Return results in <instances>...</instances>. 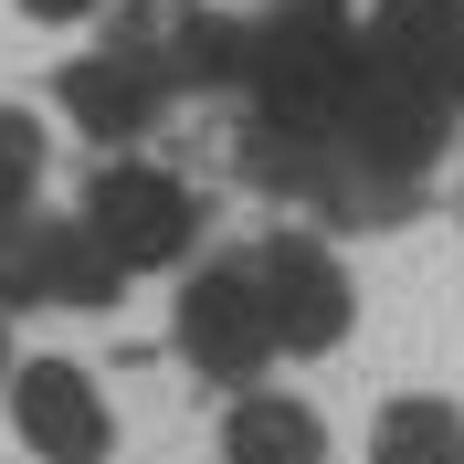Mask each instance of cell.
I'll use <instances>...</instances> for the list:
<instances>
[{"label": "cell", "mask_w": 464, "mask_h": 464, "mask_svg": "<svg viewBox=\"0 0 464 464\" xmlns=\"http://www.w3.org/2000/svg\"><path fill=\"white\" fill-rule=\"evenodd\" d=\"M370 464H464V411L454 401H391L370 422Z\"/></svg>", "instance_id": "10"}, {"label": "cell", "mask_w": 464, "mask_h": 464, "mask_svg": "<svg viewBox=\"0 0 464 464\" xmlns=\"http://www.w3.org/2000/svg\"><path fill=\"white\" fill-rule=\"evenodd\" d=\"M179 348H190V370L201 380H254L264 359H275V327H264V295L254 275H190V295H179Z\"/></svg>", "instance_id": "5"}, {"label": "cell", "mask_w": 464, "mask_h": 464, "mask_svg": "<svg viewBox=\"0 0 464 464\" xmlns=\"http://www.w3.org/2000/svg\"><path fill=\"white\" fill-rule=\"evenodd\" d=\"M11 422L43 464H106V401H95V380L74 359H32L11 380Z\"/></svg>", "instance_id": "7"}, {"label": "cell", "mask_w": 464, "mask_h": 464, "mask_svg": "<svg viewBox=\"0 0 464 464\" xmlns=\"http://www.w3.org/2000/svg\"><path fill=\"white\" fill-rule=\"evenodd\" d=\"M222 454L232 464H327V433H317L306 401H243L232 433H222Z\"/></svg>", "instance_id": "9"}, {"label": "cell", "mask_w": 464, "mask_h": 464, "mask_svg": "<svg viewBox=\"0 0 464 464\" xmlns=\"http://www.w3.org/2000/svg\"><path fill=\"white\" fill-rule=\"evenodd\" d=\"M63 116H74L85 138H138L148 116H159V63H148L138 43H106L95 63L63 74Z\"/></svg>", "instance_id": "8"}, {"label": "cell", "mask_w": 464, "mask_h": 464, "mask_svg": "<svg viewBox=\"0 0 464 464\" xmlns=\"http://www.w3.org/2000/svg\"><path fill=\"white\" fill-rule=\"evenodd\" d=\"M0 295L22 306H106L116 295V264L85 222H22L0 211Z\"/></svg>", "instance_id": "3"}, {"label": "cell", "mask_w": 464, "mask_h": 464, "mask_svg": "<svg viewBox=\"0 0 464 464\" xmlns=\"http://www.w3.org/2000/svg\"><path fill=\"white\" fill-rule=\"evenodd\" d=\"M327 148L338 159H359V169H380V179H411L422 159L443 148V106L433 95H411L391 63H348V85H338V106H327Z\"/></svg>", "instance_id": "1"}, {"label": "cell", "mask_w": 464, "mask_h": 464, "mask_svg": "<svg viewBox=\"0 0 464 464\" xmlns=\"http://www.w3.org/2000/svg\"><path fill=\"white\" fill-rule=\"evenodd\" d=\"M370 63H391L411 95L464 106V0H380L370 11Z\"/></svg>", "instance_id": "6"}, {"label": "cell", "mask_w": 464, "mask_h": 464, "mask_svg": "<svg viewBox=\"0 0 464 464\" xmlns=\"http://www.w3.org/2000/svg\"><path fill=\"white\" fill-rule=\"evenodd\" d=\"M254 295H264L275 348H338L348 338V275H338L327 243H306V232H275L254 254Z\"/></svg>", "instance_id": "4"}, {"label": "cell", "mask_w": 464, "mask_h": 464, "mask_svg": "<svg viewBox=\"0 0 464 464\" xmlns=\"http://www.w3.org/2000/svg\"><path fill=\"white\" fill-rule=\"evenodd\" d=\"M190 190H179L169 169H95L85 190V232L106 243L116 275H148V264H179L190 254Z\"/></svg>", "instance_id": "2"}, {"label": "cell", "mask_w": 464, "mask_h": 464, "mask_svg": "<svg viewBox=\"0 0 464 464\" xmlns=\"http://www.w3.org/2000/svg\"><path fill=\"white\" fill-rule=\"evenodd\" d=\"M32 22H85V11H106V0H22Z\"/></svg>", "instance_id": "12"}, {"label": "cell", "mask_w": 464, "mask_h": 464, "mask_svg": "<svg viewBox=\"0 0 464 464\" xmlns=\"http://www.w3.org/2000/svg\"><path fill=\"white\" fill-rule=\"evenodd\" d=\"M0 380H11V348H0Z\"/></svg>", "instance_id": "13"}, {"label": "cell", "mask_w": 464, "mask_h": 464, "mask_svg": "<svg viewBox=\"0 0 464 464\" xmlns=\"http://www.w3.org/2000/svg\"><path fill=\"white\" fill-rule=\"evenodd\" d=\"M32 179H43V138H32L22 116H0V211H22Z\"/></svg>", "instance_id": "11"}]
</instances>
